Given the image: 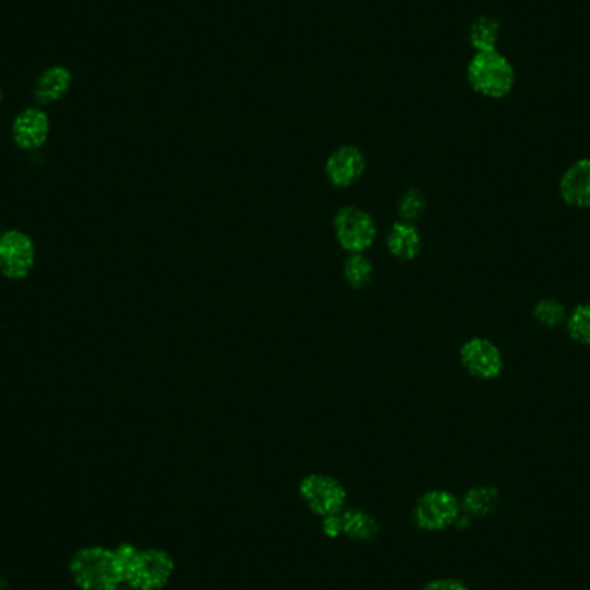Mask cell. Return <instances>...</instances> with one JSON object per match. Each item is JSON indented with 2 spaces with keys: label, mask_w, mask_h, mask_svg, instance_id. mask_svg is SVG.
Listing matches in <instances>:
<instances>
[{
  "label": "cell",
  "mask_w": 590,
  "mask_h": 590,
  "mask_svg": "<svg viewBox=\"0 0 590 590\" xmlns=\"http://www.w3.org/2000/svg\"><path fill=\"white\" fill-rule=\"evenodd\" d=\"M70 575L80 590H116L123 584L120 566L113 549L83 547L73 554Z\"/></svg>",
  "instance_id": "cell-1"
},
{
  "label": "cell",
  "mask_w": 590,
  "mask_h": 590,
  "mask_svg": "<svg viewBox=\"0 0 590 590\" xmlns=\"http://www.w3.org/2000/svg\"><path fill=\"white\" fill-rule=\"evenodd\" d=\"M466 75L468 83L477 94L494 101L508 97L515 88V68L501 52H475Z\"/></svg>",
  "instance_id": "cell-2"
},
{
  "label": "cell",
  "mask_w": 590,
  "mask_h": 590,
  "mask_svg": "<svg viewBox=\"0 0 590 590\" xmlns=\"http://www.w3.org/2000/svg\"><path fill=\"white\" fill-rule=\"evenodd\" d=\"M175 561L166 551H139L126 570L125 584L132 590H159L171 580Z\"/></svg>",
  "instance_id": "cell-3"
},
{
  "label": "cell",
  "mask_w": 590,
  "mask_h": 590,
  "mask_svg": "<svg viewBox=\"0 0 590 590\" xmlns=\"http://www.w3.org/2000/svg\"><path fill=\"white\" fill-rule=\"evenodd\" d=\"M302 501L316 515H340L347 503V492L337 478L323 473H313L304 478L299 487Z\"/></svg>",
  "instance_id": "cell-4"
},
{
  "label": "cell",
  "mask_w": 590,
  "mask_h": 590,
  "mask_svg": "<svg viewBox=\"0 0 590 590\" xmlns=\"http://www.w3.org/2000/svg\"><path fill=\"white\" fill-rule=\"evenodd\" d=\"M37 251L32 237L19 230L0 235V273L9 280H23L32 273Z\"/></svg>",
  "instance_id": "cell-5"
},
{
  "label": "cell",
  "mask_w": 590,
  "mask_h": 590,
  "mask_svg": "<svg viewBox=\"0 0 590 590\" xmlns=\"http://www.w3.org/2000/svg\"><path fill=\"white\" fill-rule=\"evenodd\" d=\"M459 359L471 377L490 382L501 377L504 371V356L501 349L484 337L466 340L459 349Z\"/></svg>",
  "instance_id": "cell-6"
},
{
  "label": "cell",
  "mask_w": 590,
  "mask_h": 590,
  "mask_svg": "<svg viewBox=\"0 0 590 590\" xmlns=\"http://www.w3.org/2000/svg\"><path fill=\"white\" fill-rule=\"evenodd\" d=\"M459 515L458 499L447 490H430L423 494L413 511L416 525L427 532H440L451 527Z\"/></svg>",
  "instance_id": "cell-7"
},
{
  "label": "cell",
  "mask_w": 590,
  "mask_h": 590,
  "mask_svg": "<svg viewBox=\"0 0 590 590\" xmlns=\"http://www.w3.org/2000/svg\"><path fill=\"white\" fill-rule=\"evenodd\" d=\"M335 233L339 244L349 252H363L373 245L377 225L371 214L363 209L347 206L335 216Z\"/></svg>",
  "instance_id": "cell-8"
},
{
  "label": "cell",
  "mask_w": 590,
  "mask_h": 590,
  "mask_svg": "<svg viewBox=\"0 0 590 590\" xmlns=\"http://www.w3.org/2000/svg\"><path fill=\"white\" fill-rule=\"evenodd\" d=\"M14 144L21 151H38L51 135V120L42 107H28L14 118L11 126Z\"/></svg>",
  "instance_id": "cell-9"
},
{
  "label": "cell",
  "mask_w": 590,
  "mask_h": 590,
  "mask_svg": "<svg viewBox=\"0 0 590 590\" xmlns=\"http://www.w3.org/2000/svg\"><path fill=\"white\" fill-rule=\"evenodd\" d=\"M328 180L340 189H347L358 182L366 170V157L356 145H344L328 157Z\"/></svg>",
  "instance_id": "cell-10"
},
{
  "label": "cell",
  "mask_w": 590,
  "mask_h": 590,
  "mask_svg": "<svg viewBox=\"0 0 590 590\" xmlns=\"http://www.w3.org/2000/svg\"><path fill=\"white\" fill-rule=\"evenodd\" d=\"M559 197L575 209H590V157L578 159L559 180Z\"/></svg>",
  "instance_id": "cell-11"
},
{
  "label": "cell",
  "mask_w": 590,
  "mask_h": 590,
  "mask_svg": "<svg viewBox=\"0 0 590 590\" xmlns=\"http://www.w3.org/2000/svg\"><path fill=\"white\" fill-rule=\"evenodd\" d=\"M73 85V73L66 66L56 64L42 71L33 85V99L38 107L51 106L64 99Z\"/></svg>",
  "instance_id": "cell-12"
},
{
  "label": "cell",
  "mask_w": 590,
  "mask_h": 590,
  "mask_svg": "<svg viewBox=\"0 0 590 590\" xmlns=\"http://www.w3.org/2000/svg\"><path fill=\"white\" fill-rule=\"evenodd\" d=\"M390 254L401 261H413L420 254L421 235L413 223L399 221L387 235Z\"/></svg>",
  "instance_id": "cell-13"
},
{
  "label": "cell",
  "mask_w": 590,
  "mask_h": 590,
  "mask_svg": "<svg viewBox=\"0 0 590 590\" xmlns=\"http://www.w3.org/2000/svg\"><path fill=\"white\" fill-rule=\"evenodd\" d=\"M470 44L475 52L497 51L501 38V23L492 16H478L470 26Z\"/></svg>",
  "instance_id": "cell-14"
},
{
  "label": "cell",
  "mask_w": 590,
  "mask_h": 590,
  "mask_svg": "<svg viewBox=\"0 0 590 590\" xmlns=\"http://www.w3.org/2000/svg\"><path fill=\"white\" fill-rule=\"evenodd\" d=\"M342 534L354 540H373L378 534V521L363 509L342 511Z\"/></svg>",
  "instance_id": "cell-15"
},
{
  "label": "cell",
  "mask_w": 590,
  "mask_h": 590,
  "mask_svg": "<svg viewBox=\"0 0 590 590\" xmlns=\"http://www.w3.org/2000/svg\"><path fill=\"white\" fill-rule=\"evenodd\" d=\"M501 496L496 487L482 485V487H473L466 492L463 508L471 516H487L499 506Z\"/></svg>",
  "instance_id": "cell-16"
},
{
  "label": "cell",
  "mask_w": 590,
  "mask_h": 590,
  "mask_svg": "<svg viewBox=\"0 0 590 590\" xmlns=\"http://www.w3.org/2000/svg\"><path fill=\"white\" fill-rule=\"evenodd\" d=\"M534 318L540 327L556 330V328L565 327L568 309L563 302L554 299V297H542L535 304Z\"/></svg>",
  "instance_id": "cell-17"
},
{
  "label": "cell",
  "mask_w": 590,
  "mask_h": 590,
  "mask_svg": "<svg viewBox=\"0 0 590 590\" xmlns=\"http://www.w3.org/2000/svg\"><path fill=\"white\" fill-rule=\"evenodd\" d=\"M565 330L575 344L590 347V302L578 304L568 311Z\"/></svg>",
  "instance_id": "cell-18"
},
{
  "label": "cell",
  "mask_w": 590,
  "mask_h": 590,
  "mask_svg": "<svg viewBox=\"0 0 590 590\" xmlns=\"http://www.w3.org/2000/svg\"><path fill=\"white\" fill-rule=\"evenodd\" d=\"M344 275L349 287L356 290L365 289L373 278V264L361 252H352L344 266Z\"/></svg>",
  "instance_id": "cell-19"
},
{
  "label": "cell",
  "mask_w": 590,
  "mask_h": 590,
  "mask_svg": "<svg viewBox=\"0 0 590 590\" xmlns=\"http://www.w3.org/2000/svg\"><path fill=\"white\" fill-rule=\"evenodd\" d=\"M427 209V199L420 190L409 189L406 194L402 195L401 202H399V214L404 221L418 220L421 214L425 213Z\"/></svg>",
  "instance_id": "cell-20"
},
{
  "label": "cell",
  "mask_w": 590,
  "mask_h": 590,
  "mask_svg": "<svg viewBox=\"0 0 590 590\" xmlns=\"http://www.w3.org/2000/svg\"><path fill=\"white\" fill-rule=\"evenodd\" d=\"M323 532L330 539H335L342 534V513L340 515L325 516L323 518Z\"/></svg>",
  "instance_id": "cell-21"
},
{
  "label": "cell",
  "mask_w": 590,
  "mask_h": 590,
  "mask_svg": "<svg viewBox=\"0 0 590 590\" xmlns=\"http://www.w3.org/2000/svg\"><path fill=\"white\" fill-rule=\"evenodd\" d=\"M423 590H468L465 584H461L458 580H449V578H442V580H434L430 584L425 585Z\"/></svg>",
  "instance_id": "cell-22"
},
{
  "label": "cell",
  "mask_w": 590,
  "mask_h": 590,
  "mask_svg": "<svg viewBox=\"0 0 590 590\" xmlns=\"http://www.w3.org/2000/svg\"><path fill=\"white\" fill-rule=\"evenodd\" d=\"M0 590H11L9 589V585H7L6 580H4L2 577H0Z\"/></svg>",
  "instance_id": "cell-23"
},
{
  "label": "cell",
  "mask_w": 590,
  "mask_h": 590,
  "mask_svg": "<svg viewBox=\"0 0 590 590\" xmlns=\"http://www.w3.org/2000/svg\"><path fill=\"white\" fill-rule=\"evenodd\" d=\"M2 102H4V90L0 87V106H2Z\"/></svg>",
  "instance_id": "cell-24"
},
{
  "label": "cell",
  "mask_w": 590,
  "mask_h": 590,
  "mask_svg": "<svg viewBox=\"0 0 590 590\" xmlns=\"http://www.w3.org/2000/svg\"><path fill=\"white\" fill-rule=\"evenodd\" d=\"M116 590H132V589H130V587H128V589H125V587H118V589H116Z\"/></svg>",
  "instance_id": "cell-25"
}]
</instances>
